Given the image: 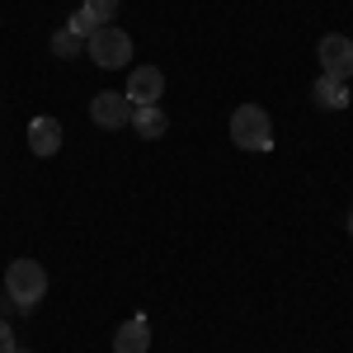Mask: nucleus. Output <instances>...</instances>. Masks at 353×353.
<instances>
[{
    "label": "nucleus",
    "mask_w": 353,
    "mask_h": 353,
    "mask_svg": "<svg viewBox=\"0 0 353 353\" xmlns=\"http://www.w3.org/2000/svg\"><path fill=\"white\" fill-rule=\"evenodd\" d=\"M132 128L141 141H161L165 132H170V118H165L161 104H137L132 109Z\"/></svg>",
    "instance_id": "9"
},
{
    "label": "nucleus",
    "mask_w": 353,
    "mask_h": 353,
    "mask_svg": "<svg viewBox=\"0 0 353 353\" xmlns=\"http://www.w3.org/2000/svg\"><path fill=\"white\" fill-rule=\"evenodd\" d=\"M85 57H90L99 71H118V66L132 61V38H128L123 28H113V24H99L90 33V43H85Z\"/></svg>",
    "instance_id": "2"
},
{
    "label": "nucleus",
    "mask_w": 353,
    "mask_h": 353,
    "mask_svg": "<svg viewBox=\"0 0 353 353\" xmlns=\"http://www.w3.org/2000/svg\"><path fill=\"white\" fill-rule=\"evenodd\" d=\"M85 10L94 14V24H113V14H118V0H85Z\"/></svg>",
    "instance_id": "13"
},
{
    "label": "nucleus",
    "mask_w": 353,
    "mask_h": 353,
    "mask_svg": "<svg viewBox=\"0 0 353 353\" xmlns=\"http://www.w3.org/2000/svg\"><path fill=\"white\" fill-rule=\"evenodd\" d=\"M14 349H19V344H14V325L0 316V353H14Z\"/></svg>",
    "instance_id": "14"
},
{
    "label": "nucleus",
    "mask_w": 353,
    "mask_h": 353,
    "mask_svg": "<svg viewBox=\"0 0 353 353\" xmlns=\"http://www.w3.org/2000/svg\"><path fill=\"white\" fill-rule=\"evenodd\" d=\"M231 141H236L241 151H269L273 146L269 113L259 109V104H241V109L231 113Z\"/></svg>",
    "instance_id": "3"
},
{
    "label": "nucleus",
    "mask_w": 353,
    "mask_h": 353,
    "mask_svg": "<svg viewBox=\"0 0 353 353\" xmlns=\"http://www.w3.org/2000/svg\"><path fill=\"white\" fill-rule=\"evenodd\" d=\"M316 57H321V76H330V81L353 76V38H344V33H325Z\"/></svg>",
    "instance_id": "4"
},
{
    "label": "nucleus",
    "mask_w": 353,
    "mask_h": 353,
    "mask_svg": "<svg viewBox=\"0 0 353 353\" xmlns=\"http://www.w3.org/2000/svg\"><path fill=\"white\" fill-rule=\"evenodd\" d=\"M349 236H353V212H349Z\"/></svg>",
    "instance_id": "15"
},
{
    "label": "nucleus",
    "mask_w": 353,
    "mask_h": 353,
    "mask_svg": "<svg viewBox=\"0 0 353 353\" xmlns=\"http://www.w3.org/2000/svg\"><path fill=\"white\" fill-rule=\"evenodd\" d=\"M94 28H99V24H94V14H90L85 5L76 10V14H71V19H66V33H76L81 43H90V33H94Z\"/></svg>",
    "instance_id": "11"
},
{
    "label": "nucleus",
    "mask_w": 353,
    "mask_h": 353,
    "mask_svg": "<svg viewBox=\"0 0 353 353\" xmlns=\"http://www.w3.org/2000/svg\"><path fill=\"white\" fill-rule=\"evenodd\" d=\"M151 349V321L146 316H132L128 325L113 330V353H146Z\"/></svg>",
    "instance_id": "7"
},
{
    "label": "nucleus",
    "mask_w": 353,
    "mask_h": 353,
    "mask_svg": "<svg viewBox=\"0 0 353 353\" xmlns=\"http://www.w3.org/2000/svg\"><path fill=\"white\" fill-rule=\"evenodd\" d=\"M28 151L43 156V161L57 156V151H61V123H57V118H33V123H28Z\"/></svg>",
    "instance_id": "8"
},
{
    "label": "nucleus",
    "mask_w": 353,
    "mask_h": 353,
    "mask_svg": "<svg viewBox=\"0 0 353 353\" xmlns=\"http://www.w3.org/2000/svg\"><path fill=\"white\" fill-rule=\"evenodd\" d=\"M5 297L14 301L19 311H33L38 301L48 297V273L38 259H14L10 269H5Z\"/></svg>",
    "instance_id": "1"
},
{
    "label": "nucleus",
    "mask_w": 353,
    "mask_h": 353,
    "mask_svg": "<svg viewBox=\"0 0 353 353\" xmlns=\"http://www.w3.org/2000/svg\"><path fill=\"white\" fill-rule=\"evenodd\" d=\"M14 353H28V349H14Z\"/></svg>",
    "instance_id": "16"
},
{
    "label": "nucleus",
    "mask_w": 353,
    "mask_h": 353,
    "mask_svg": "<svg viewBox=\"0 0 353 353\" xmlns=\"http://www.w3.org/2000/svg\"><path fill=\"white\" fill-rule=\"evenodd\" d=\"M311 99H316L321 109H344V104H349V90H344V81H330V76H321V81L311 85Z\"/></svg>",
    "instance_id": "10"
},
{
    "label": "nucleus",
    "mask_w": 353,
    "mask_h": 353,
    "mask_svg": "<svg viewBox=\"0 0 353 353\" xmlns=\"http://www.w3.org/2000/svg\"><path fill=\"white\" fill-rule=\"evenodd\" d=\"M81 52H85V43L76 38V33H66V28H61V33L52 38V57H81Z\"/></svg>",
    "instance_id": "12"
},
{
    "label": "nucleus",
    "mask_w": 353,
    "mask_h": 353,
    "mask_svg": "<svg viewBox=\"0 0 353 353\" xmlns=\"http://www.w3.org/2000/svg\"><path fill=\"white\" fill-rule=\"evenodd\" d=\"M90 118H94L99 128L118 132V128H128V123H132V104H128V94L104 90V94H94V99H90Z\"/></svg>",
    "instance_id": "6"
},
{
    "label": "nucleus",
    "mask_w": 353,
    "mask_h": 353,
    "mask_svg": "<svg viewBox=\"0 0 353 353\" xmlns=\"http://www.w3.org/2000/svg\"><path fill=\"white\" fill-rule=\"evenodd\" d=\"M128 104H161V94H165V71L161 66H132V76H128Z\"/></svg>",
    "instance_id": "5"
}]
</instances>
